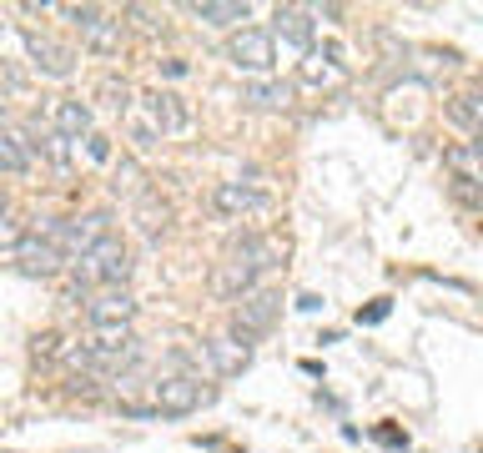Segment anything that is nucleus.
Listing matches in <instances>:
<instances>
[{
    "label": "nucleus",
    "mask_w": 483,
    "mask_h": 453,
    "mask_svg": "<svg viewBox=\"0 0 483 453\" xmlns=\"http://www.w3.org/2000/svg\"><path fill=\"white\" fill-rule=\"evenodd\" d=\"M101 96H106V106H111V111H121V116H126V111L136 106V91H131L126 81H116V76H106V81H101Z\"/></svg>",
    "instance_id": "nucleus-25"
},
{
    "label": "nucleus",
    "mask_w": 483,
    "mask_h": 453,
    "mask_svg": "<svg viewBox=\"0 0 483 453\" xmlns=\"http://www.w3.org/2000/svg\"><path fill=\"white\" fill-rule=\"evenodd\" d=\"M61 15H65V21L75 25V31H86V25H91V21H96V15H101V5H61Z\"/></svg>",
    "instance_id": "nucleus-27"
},
{
    "label": "nucleus",
    "mask_w": 483,
    "mask_h": 453,
    "mask_svg": "<svg viewBox=\"0 0 483 453\" xmlns=\"http://www.w3.org/2000/svg\"><path fill=\"white\" fill-rule=\"evenodd\" d=\"M35 162H45L55 176H71L75 172V162H81V151H75V141H65L61 131H45L41 136V146H35Z\"/></svg>",
    "instance_id": "nucleus-16"
},
{
    "label": "nucleus",
    "mask_w": 483,
    "mask_h": 453,
    "mask_svg": "<svg viewBox=\"0 0 483 453\" xmlns=\"http://www.w3.org/2000/svg\"><path fill=\"white\" fill-rule=\"evenodd\" d=\"M25 237H31V226H25L15 212H0V252H15Z\"/></svg>",
    "instance_id": "nucleus-26"
},
{
    "label": "nucleus",
    "mask_w": 483,
    "mask_h": 453,
    "mask_svg": "<svg viewBox=\"0 0 483 453\" xmlns=\"http://www.w3.org/2000/svg\"><path fill=\"white\" fill-rule=\"evenodd\" d=\"M267 206V192H262L257 182H216L212 186V216H222V222H236V216L247 212H262Z\"/></svg>",
    "instance_id": "nucleus-9"
},
{
    "label": "nucleus",
    "mask_w": 483,
    "mask_h": 453,
    "mask_svg": "<svg viewBox=\"0 0 483 453\" xmlns=\"http://www.w3.org/2000/svg\"><path fill=\"white\" fill-rule=\"evenodd\" d=\"M242 101H247V106H262V111H282L292 101V91L277 86V81H247V86H242Z\"/></svg>",
    "instance_id": "nucleus-21"
},
{
    "label": "nucleus",
    "mask_w": 483,
    "mask_h": 453,
    "mask_svg": "<svg viewBox=\"0 0 483 453\" xmlns=\"http://www.w3.org/2000/svg\"><path fill=\"white\" fill-rule=\"evenodd\" d=\"M277 313H282V292L277 287H252L247 297L232 307V333L236 337H262L272 323H277Z\"/></svg>",
    "instance_id": "nucleus-7"
},
{
    "label": "nucleus",
    "mask_w": 483,
    "mask_h": 453,
    "mask_svg": "<svg viewBox=\"0 0 483 453\" xmlns=\"http://www.w3.org/2000/svg\"><path fill=\"white\" fill-rule=\"evenodd\" d=\"M443 162H448L453 172L463 176V182H478V186H483V151L473 146V141H458V146H448V151H443Z\"/></svg>",
    "instance_id": "nucleus-19"
},
{
    "label": "nucleus",
    "mask_w": 483,
    "mask_h": 453,
    "mask_svg": "<svg viewBox=\"0 0 483 453\" xmlns=\"http://www.w3.org/2000/svg\"><path fill=\"white\" fill-rule=\"evenodd\" d=\"M166 222H172V206L156 202V196H141V206H136V232H141V237L156 242L161 232H166Z\"/></svg>",
    "instance_id": "nucleus-20"
},
{
    "label": "nucleus",
    "mask_w": 483,
    "mask_h": 453,
    "mask_svg": "<svg viewBox=\"0 0 483 453\" xmlns=\"http://www.w3.org/2000/svg\"><path fill=\"white\" fill-rule=\"evenodd\" d=\"M21 51H25V61H31L41 76H51V81H71V71H75V55H71V45H61L51 31H35V25H21Z\"/></svg>",
    "instance_id": "nucleus-6"
},
{
    "label": "nucleus",
    "mask_w": 483,
    "mask_h": 453,
    "mask_svg": "<svg viewBox=\"0 0 483 453\" xmlns=\"http://www.w3.org/2000/svg\"><path fill=\"white\" fill-rule=\"evenodd\" d=\"M161 71H166V76H186V61H182V55H166V61H161Z\"/></svg>",
    "instance_id": "nucleus-31"
},
{
    "label": "nucleus",
    "mask_w": 483,
    "mask_h": 453,
    "mask_svg": "<svg viewBox=\"0 0 483 453\" xmlns=\"http://www.w3.org/2000/svg\"><path fill=\"white\" fill-rule=\"evenodd\" d=\"M5 101H11V91L0 86V131H5V121H11V106H5Z\"/></svg>",
    "instance_id": "nucleus-32"
},
{
    "label": "nucleus",
    "mask_w": 483,
    "mask_h": 453,
    "mask_svg": "<svg viewBox=\"0 0 483 453\" xmlns=\"http://www.w3.org/2000/svg\"><path fill=\"white\" fill-rule=\"evenodd\" d=\"M186 11H192L202 25H216V31H226V25H242V21H247L252 5H247V0H192Z\"/></svg>",
    "instance_id": "nucleus-15"
},
{
    "label": "nucleus",
    "mask_w": 483,
    "mask_h": 453,
    "mask_svg": "<svg viewBox=\"0 0 483 453\" xmlns=\"http://www.w3.org/2000/svg\"><path fill=\"white\" fill-rule=\"evenodd\" d=\"M55 353H65L55 333H41V337H35V357H55Z\"/></svg>",
    "instance_id": "nucleus-28"
},
{
    "label": "nucleus",
    "mask_w": 483,
    "mask_h": 453,
    "mask_svg": "<svg viewBox=\"0 0 483 453\" xmlns=\"http://www.w3.org/2000/svg\"><path fill=\"white\" fill-rule=\"evenodd\" d=\"M15 267H21L25 277H61V272L71 267V257H65L55 242H41V237L31 232V237L15 247Z\"/></svg>",
    "instance_id": "nucleus-11"
},
{
    "label": "nucleus",
    "mask_w": 483,
    "mask_h": 453,
    "mask_svg": "<svg viewBox=\"0 0 483 453\" xmlns=\"http://www.w3.org/2000/svg\"><path fill=\"white\" fill-rule=\"evenodd\" d=\"M131 267H136V262H131V247L111 232V237L96 242L86 257H75L71 267H65V277H71L75 297H86V292H101V287H126Z\"/></svg>",
    "instance_id": "nucleus-2"
},
{
    "label": "nucleus",
    "mask_w": 483,
    "mask_h": 453,
    "mask_svg": "<svg viewBox=\"0 0 483 453\" xmlns=\"http://www.w3.org/2000/svg\"><path fill=\"white\" fill-rule=\"evenodd\" d=\"M373 438L383 443V448H408V433H397V428H377Z\"/></svg>",
    "instance_id": "nucleus-30"
},
{
    "label": "nucleus",
    "mask_w": 483,
    "mask_h": 453,
    "mask_svg": "<svg viewBox=\"0 0 483 453\" xmlns=\"http://www.w3.org/2000/svg\"><path fill=\"white\" fill-rule=\"evenodd\" d=\"M0 212H11V192L5 186H0Z\"/></svg>",
    "instance_id": "nucleus-33"
},
{
    "label": "nucleus",
    "mask_w": 483,
    "mask_h": 453,
    "mask_svg": "<svg viewBox=\"0 0 483 453\" xmlns=\"http://www.w3.org/2000/svg\"><path fill=\"white\" fill-rule=\"evenodd\" d=\"M226 65L247 71V76H272V65H277V35L262 31V25H242L226 41Z\"/></svg>",
    "instance_id": "nucleus-4"
},
{
    "label": "nucleus",
    "mask_w": 483,
    "mask_h": 453,
    "mask_svg": "<svg viewBox=\"0 0 483 453\" xmlns=\"http://www.w3.org/2000/svg\"><path fill=\"white\" fill-rule=\"evenodd\" d=\"M136 111L151 121V131H156L161 141H166V136H186V131L196 126V111H192V101H186L182 91H166V86L136 91Z\"/></svg>",
    "instance_id": "nucleus-3"
},
{
    "label": "nucleus",
    "mask_w": 483,
    "mask_h": 453,
    "mask_svg": "<svg viewBox=\"0 0 483 453\" xmlns=\"http://www.w3.org/2000/svg\"><path fill=\"white\" fill-rule=\"evenodd\" d=\"M277 35L307 55L312 51V11H302V5H277Z\"/></svg>",
    "instance_id": "nucleus-17"
},
{
    "label": "nucleus",
    "mask_w": 483,
    "mask_h": 453,
    "mask_svg": "<svg viewBox=\"0 0 483 453\" xmlns=\"http://www.w3.org/2000/svg\"><path fill=\"white\" fill-rule=\"evenodd\" d=\"M121 121H126V136H131V146H136V151H151V146H156V131H151V121L146 116H141V111L136 106H131L126 111V116H121Z\"/></svg>",
    "instance_id": "nucleus-24"
},
{
    "label": "nucleus",
    "mask_w": 483,
    "mask_h": 453,
    "mask_svg": "<svg viewBox=\"0 0 483 453\" xmlns=\"http://www.w3.org/2000/svg\"><path fill=\"white\" fill-rule=\"evenodd\" d=\"M202 357H206V367H212V378H236L242 367L252 363V343L226 327V333H212L202 343Z\"/></svg>",
    "instance_id": "nucleus-10"
},
{
    "label": "nucleus",
    "mask_w": 483,
    "mask_h": 453,
    "mask_svg": "<svg viewBox=\"0 0 483 453\" xmlns=\"http://www.w3.org/2000/svg\"><path fill=\"white\" fill-rule=\"evenodd\" d=\"M51 126L61 131L65 141H86L91 131H96V106H91V101H81V96H55Z\"/></svg>",
    "instance_id": "nucleus-13"
},
{
    "label": "nucleus",
    "mask_w": 483,
    "mask_h": 453,
    "mask_svg": "<svg viewBox=\"0 0 483 453\" xmlns=\"http://www.w3.org/2000/svg\"><path fill=\"white\" fill-rule=\"evenodd\" d=\"M81 51L101 55V61H116V55L126 51V25H121V15L101 11L96 21H91L86 31H81Z\"/></svg>",
    "instance_id": "nucleus-12"
},
{
    "label": "nucleus",
    "mask_w": 483,
    "mask_h": 453,
    "mask_svg": "<svg viewBox=\"0 0 483 453\" xmlns=\"http://www.w3.org/2000/svg\"><path fill=\"white\" fill-rule=\"evenodd\" d=\"M206 398H212V393H206L202 378H192V373H161L156 383H151V413H166V418H186V413H196Z\"/></svg>",
    "instance_id": "nucleus-5"
},
{
    "label": "nucleus",
    "mask_w": 483,
    "mask_h": 453,
    "mask_svg": "<svg viewBox=\"0 0 483 453\" xmlns=\"http://www.w3.org/2000/svg\"><path fill=\"white\" fill-rule=\"evenodd\" d=\"M387 313H393V302H387V297H377L373 307H367V313H357V323H383Z\"/></svg>",
    "instance_id": "nucleus-29"
},
{
    "label": "nucleus",
    "mask_w": 483,
    "mask_h": 453,
    "mask_svg": "<svg viewBox=\"0 0 483 453\" xmlns=\"http://www.w3.org/2000/svg\"><path fill=\"white\" fill-rule=\"evenodd\" d=\"M75 151H81V162H86V166H111V162H116V141H111L101 126L91 131L86 141H75Z\"/></svg>",
    "instance_id": "nucleus-22"
},
{
    "label": "nucleus",
    "mask_w": 483,
    "mask_h": 453,
    "mask_svg": "<svg viewBox=\"0 0 483 453\" xmlns=\"http://www.w3.org/2000/svg\"><path fill=\"white\" fill-rule=\"evenodd\" d=\"M81 307H86V323L91 327H131V317H136V297H131V287L86 292Z\"/></svg>",
    "instance_id": "nucleus-8"
},
{
    "label": "nucleus",
    "mask_w": 483,
    "mask_h": 453,
    "mask_svg": "<svg viewBox=\"0 0 483 453\" xmlns=\"http://www.w3.org/2000/svg\"><path fill=\"white\" fill-rule=\"evenodd\" d=\"M35 166V156H31V146H25L15 131H0V172H11V176H25Z\"/></svg>",
    "instance_id": "nucleus-18"
},
{
    "label": "nucleus",
    "mask_w": 483,
    "mask_h": 453,
    "mask_svg": "<svg viewBox=\"0 0 483 453\" xmlns=\"http://www.w3.org/2000/svg\"><path fill=\"white\" fill-rule=\"evenodd\" d=\"M297 81L302 86H343L347 81V65H343V51L327 45V51H307L297 65Z\"/></svg>",
    "instance_id": "nucleus-14"
},
{
    "label": "nucleus",
    "mask_w": 483,
    "mask_h": 453,
    "mask_svg": "<svg viewBox=\"0 0 483 453\" xmlns=\"http://www.w3.org/2000/svg\"><path fill=\"white\" fill-rule=\"evenodd\" d=\"M448 121L468 126L473 141H478V136H483V96H453V101H448Z\"/></svg>",
    "instance_id": "nucleus-23"
},
{
    "label": "nucleus",
    "mask_w": 483,
    "mask_h": 453,
    "mask_svg": "<svg viewBox=\"0 0 483 453\" xmlns=\"http://www.w3.org/2000/svg\"><path fill=\"white\" fill-rule=\"evenodd\" d=\"M282 257H287V242L272 237V232H252V237H236L232 247L222 252L216 272H212V297H222V302H242V297L252 292V282H257L267 267H277Z\"/></svg>",
    "instance_id": "nucleus-1"
}]
</instances>
